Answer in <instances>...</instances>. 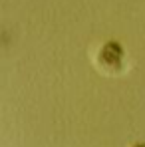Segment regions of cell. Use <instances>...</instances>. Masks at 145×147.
Segmentation results:
<instances>
[{
    "instance_id": "1",
    "label": "cell",
    "mask_w": 145,
    "mask_h": 147,
    "mask_svg": "<svg viewBox=\"0 0 145 147\" xmlns=\"http://www.w3.org/2000/svg\"><path fill=\"white\" fill-rule=\"evenodd\" d=\"M97 62L99 66L105 70V72H119L121 66H123V52L117 44H105L103 48L99 50V56H97Z\"/></svg>"
}]
</instances>
